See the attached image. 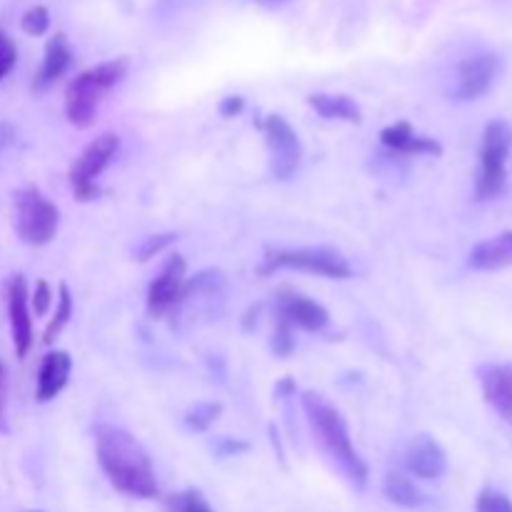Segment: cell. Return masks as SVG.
I'll list each match as a JSON object with an SVG mask.
<instances>
[{"label": "cell", "instance_id": "1", "mask_svg": "<svg viewBox=\"0 0 512 512\" xmlns=\"http://www.w3.org/2000/svg\"><path fill=\"white\" fill-rule=\"evenodd\" d=\"M95 435V458L108 483L118 493L135 500L158 498V478H155L153 460L145 445L128 430L118 425H98Z\"/></svg>", "mask_w": 512, "mask_h": 512}, {"label": "cell", "instance_id": "2", "mask_svg": "<svg viewBox=\"0 0 512 512\" xmlns=\"http://www.w3.org/2000/svg\"><path fill=\"white\" fill-rule=\"evenodd\" d=\"M300 400H303L305 418L320 450L355 490H363L368 483V465L355 450L343 413L323 393H315V390H305Z\"/></svg>", "mask_w": 512, "mask_h": 512}, {"label": "cell", "instance_id": "3", "mask_svg": "<svg viewBox=\"0 0 512 512\" xmlns=\"http://www.w3.org/2000/svg\"><path fill=\"white\" fill-rule=\"evenodd\" d=\"M125 73H128V60L115 58L75 75L68 83V88H65V115H68V123L75 125L78 130L90 128L95 123V113H98L103 98L115 85L123 83Z\"/></svg>", "mask_w": 512, "mask_h": 512}, {"label": "cell", "instance_id": "4", "mask_svg": "<svg viewBox=\"0 0 512 512\" xmlns=\"http://www.w3.org/2000/svg\"><path fill=\"white\" fill-rule=\"evenodd\" d=\"M512 153V125L498 118L485 125L483 140H480V165L475 175L473 198L478 203L495 200L508 183V160Z\"/></svg>", "mask_w": 512, "mask_h": 512}, {"label": "cell", "instance_id": "5", "mask_svg": "<svg viewBox=\"0 0 512 512\" xmlns=\"http://www.w3.org/2000/svg\"><path fill=\"white\" fill-rule=\"evenodd\" d=\"M278 270H298V273L320 275L330 280L353 278V265L340 250L325 248H275L268 250L260 265V275H273Z\"/></svg>", "mask_w": 512, "mask_h": 512}, {"label": "cell", "instance_id": "6", "mask_svg": "<svg viewBox=\"0 0 512 512\" xmlns=\"http://www.w3.org/2000/svg\"><path fill=\"white\" fill-rule=\"evenodd\" d=\"M13 228L25 245H48L58 235L60 210L35 185L13 193Z\"/></svg>", "mask_w": 512, "mask_h": 512}, {"label": "cell", "instance_id": "7", "mask_svg": "<svg viewBox=\"0 0 512 512\" xmlns=\"http://www.w3.org/2000/svg\"><path fill=\"white\" fill-rule=\"evenodd\" d=\"M120 150V138L115 133H100L98 138L90 140L83 148V153L73 160L70 165V190H73L75 200L88 203V200L100 198V188L95 180L103 175V170L113 163V158Z\"/></svg>", "mask_w": 512, "mask_h": 512}, {"label": "cell", "instance_id": "8", "mask_svg": "<svg viewBox=\"0 0 512 512\" xmlns=\"http://www.w3.org/2000/svg\"><path fill=\"white\" fill-rule=\"evenodd\" d=\"M260 130L265 135L270 155V175L275 180H290L300 168L303 160V145H300L298 133L283 115H268L260 123Z\"/></svg>", "mask_w": 512, "mask_h": 512}, {"label": "cell", "instance_id": "9", "mask_svg": "<svg viewBox=\"0 0 512 512\" xmlns=\"http://www.w3.org/2000/svg\"><path fill=\"white\" fill-rule=\"evenodd\" d=\"M185 258L180 253H170L160 268L158 278L148 285V315L153 320H163L173 310L183 305L185 295Z\"/></svg>", "mask_w": 512, "mask_h": 512}, {"label": "cell", "instance_id": "10", "mask_svg": "<svg viewBox=\"0 0 512 512\" xmlns=\"http://www.w3.org/2000/svg\"><path fill=\"white\" fill-rule=\"evenodd\" d=\"M500 73H503V60L495 53L470 55L455 70L453 100H458V103H473V100L483 98L498 83Z\"/></svg>", "mask_w": 512, "mask_h": 512}, {"label": "cell", "instance_id": "11", "mask_svg": "<svg viewBox=\"0 0 512 512\" xmlns=\"http://www.w3.org/2000/svg\"><path fill=\"white\" fill-rule=\"evenodd\" d=\"M275 318L285 320L293 328L308 330V333H320L330 323V313L318 300H310L308 295L290 288H283L275 295Z\"/></svg>", "mask_w": 512, "mask_h": 512}, {"label": "cell", "instance_id": "12", "mask_svg": "<svg viewBox=\"0 0 512 512\" xmlns=\"http://www.w3.org/2000/svg\"><path fill=\"white\" fill-rule=\"evenodd\" d=\"M8 318L15 355L23 360L33 348V310H30L28 280L23 275H13L8 283Z\"/></svg>", "mask_w": 512, "mask_h": 512}, {"label": "cell", "instance_id": "13", "mask_svg": "<svg viewBox=\"0 0 512 512\" xmlns=\"http://www.w3.org/2000/svg\"><path fill=\"white\" fill-rule=\"evenodd\" d=\"M405 470L420 480H440L448 473V453L438 438L428 433L415 435L403 455Z\"/></svg>", "mask_w": 512, "mask_h": 512}, {"label": "cell", "instance_id": "14", "mask_svg": "<svg viewBox=\"0 0 512 512\" xmlns=\"http://www.w3.org/2000/svg\"><path fill=\"white\" fill-rule=\"evenodd\" d=\"M483 398L505 423H512V363L483 365L478 373Z\"/></svg>", "mask_w": 512, "mask_h": 512}, {"label": "cell", "instance_id": "15", "mask_svg": "<svg viewBox=\"0 0 512 512\" xmlns=\"http://www.w3.org/2000/svg\"><path fill=\"white\" fill-rule=\"evenodd\" d=\"M380 143L390 150V153L408 155V158H420V155H433L440 158L443 155V145L428 135H418L408 120H398V123L388 125L380 130Z\"/></svg>", "mask_w": 512, "mask_h": 512}, {"label": "cell", "instance_id": "16", "mask_svg": "<svg viewBox=\"0 0 512 512\" xmlns=\"http://www.w3.org/2000/svg\"><path fill=\"white\" fill-rule=\"evenodd\" d=\"M70 373H73V358L65 350H53L43 358L38 370V383H35V400L38 403H50L58 398L68 385Z\"/></svg>", "mask_w": 512, "mask_h": 512}, {"label": "cell", "instance_id": "17", "mask_svg": "<svg viewBox=\"0 0 512 512\" xmlns=\"http://www.w3.org/2000/svg\"><path fill=\"white\" fill-rule=\"evenodd\" d=\"M512 265V230L495 235L490 240H480L468 255V268L480 273H493Z\"/></svg>", "mask_w": 512, "mask_h": 512}, {"label": "cell", "instance_id": "18", "mask_svg": "<svg viewBox=\"0 0 512 512\" xmlns=\"http://www.w3.org/2000/svg\"><path fill=\"white\" fill-rule=\"evenodd\" d=\"M73 63V50H70L68 38L63 33H55L53 38L48 40L45 45V55H43V63H40L38 75H35V90H45L55 83L58 78H63L65 70L70 68Z\"/></svg>", "mask_w": 512, "mask_h": 512}, {"label": "cell", "instance_id": "19", "mask_svg": "<svg viewBox=\"0 0 512 512\" xmlns=\"http://www.w3.org/2000/svg\"><path fill=\"white\" fill-rule=\"evenodd\" d=\"M308 105L325 120H343V123H360L363 120V110L348 95L313 93L308 95Z\"/></svg>", "mask_w": 512, "mask_h": 512}, {"label": "cell", "instance_id": "20", "mask_svg": "<svg viewBox=\"0 0 512 512\" xmlns=\"http://www.w3.org/2000/svg\"><path fill=\"white\" fill-rule=\"evenodd\" d=\"M383 490L385 498L400 508H420V505L428 503V495L403 473H388Z\"/></svg>", "mask_w": 512, "mask_h": 512}, {"label": "cell", "instance_id": "21", "mask_svg": "<svg viewBox=\"0 0 512 512\" xmlns=\"http://www.w3.org/2000/svg\"><path fill=\"white\" fill-rule=\"evenodd\" d=\"M70 318H73V295H70V288L65 283L58 285V305H55V313L50 318L48 328L43 333V343L53 345L55 338L68 328Z\"/></svg>", "mask_w": 512, "mask_h": 512}, {"label": "cell", "instance_id": "22", "mask_svg": "<svg viewBox=\"0 0 512 512\" xmlns=\"http://www.w3.org/2000/svg\"><path fill=\"white\" fill-rule=\"evenodd\" d=\"M220 415H223V405L215 403V400H203V403H195L193 408H188L185 425H188L190 433H205L218 423Z\"/></svg>", "mask_w": 512, "mask_h": 512}, {"label": "cell", "instance_id": "23", "mask_svg": "<svg viewBox=\"0 0 512 512\" xmlns=\"http://www.w3.org/2000/svg\"><path fill=\"white\" fill-rule=\"evenodd\" d=\"M165 508H168V512H215L210 508L208 500H205V495L195 488L168 495L165 498Z\"/></svg>", "mask_w": 512, "mask_h": 512}, {"label": "cell", "instance_id": "24", "mask_svg": "<svg viewBox=\"0 0 512 512\" xmlns=\"http://www.w3.org/2000/svg\"><path fill=\"white\" fill-rule=\"evenodd\" d=\"M270 348L278 358H290L295 353V328L288 325L285 320L275 318V330L273 340H270Z\"/></svg>", "mask_w": 512, "mask_h": 512}, {"label": "cell", "instance_id": "25", "mask_svg": "<svg viewBox=\"0 0 512 512\" xmlns=\"http://www.w3.org/2000/svg\"><path fill=\"white\" fill-rule=\"evenodd\" d=\"M175 240H178V235L175 233H160V235H150V238H143V243L135 248V258H138L140 263H145V260L155 258V255H160L163 250H168Z\"/></svg>", "mask_w": 512, "mask_h": 512}, {"label": "cell", "instance_id": "26", "mask_svg": "<svg viewBox=\"0 0 512 512\" xmlns=\"http://www.w3.org/2000/svg\"><path fill=\"white\" fill-rule=\"evenodd\" d=\"M475 512H512V500L500 490L485 488L475 500Z\"/></svg>", "mask_w": 512, "mask_h": 512}, {"label": "cell", "instance_id": "27", "mask_svg": "<svg viewBox=\"0 0 512 512\" xmlns=\"http://www.w3.org/2000/svg\"><path fill=\"white\" fill-rule=\"evenodd\" d=\"M20 25H23L25 33L35 35V38H38V35H45V33H48V28H50L48 8H45V5H33L30 10H25Z\"/></svg>", "mask_w": 512, "mask_h": 512}, {"label": "cell", "instance_id": "28", "mask_svg": "<svg viewBox=\"0 0 512 512\" xmlns=\"http://www.w3.org/2000/svg\"><path fill=\"white\" fill-rule=\"evenodd\" d=\"M50 305H53V288H50L48 280H35L33 290H30V310H33V315L43 318V315H48Z\"/></svg>", "mask_w": 512, "mask_h": 512}, {"label": "cell", "instance_id": "29", "mask_svg": "<svg viewBox=\"0 0 512 512\" xmlns=\"http://www.w3.org/2000/svg\"><path fill=\"white\" fill-rule=\"evenodd\" d=\"M18 63V48L5 30H0V80L10 73Z\"/></svg>", "mask_w": 512, "mask_h": 512}, {"label": "cell", "instance_id": "30", "mask_svg": "<svg viewBox=\"0 0 512 512\" xmlns=\"http://www.w3.org/2000/svg\"><path fill=\"white\" fill-rule=\"evenodd\" d=\"M245 108V98L243 95H228V98H223V103H220V115L223 118H238L240 113H243Z\"/></svg>", "mask_w": 512, "mask_h": 512}, {"label": "cell", "instance_id": "31", "mask_svg": "<svg viewBox=\"0 0 512 512\" xmlns=\"http://www.w3.org/2000/svg\"><path fill=\"white\" fill-rule=\"evenodd\" d=\"M248 450V443L243 440H233V438H220L218 445H215V453L218 455H238Z\"/></svg>", "mask_w": 512, "mask_h": 512}, {"label": "cell", "instance_id": "32", "mask_svg": "<svg viewBox=\"0 0 512 512\" xmlns=\"http://www.w3.org/2000/svg\"><path fill=\"white\" fill-rule=\"evenodd\" d=\"M5 403H8V375L5 365L0 363V430L5 428Z\"/></svg>", "mask_w": 512, "mask_h": 512}, {"label": "cell", "instance_id": "33", "mask_svg": "<svg viewBox=\"0 0 512 512\" xmlns=\"http://www.w3.org/2000/svg\"><path fill=\"white\" fill-rule=\"evenodd\" d=\"M15 143V128L8 123V120H0V150L8 148V145Z\"/></svg>", "mask_w": 512, "mask_h": 512}, {"label": "cell", "instance_id": "34", "mask_svg": "<svg viewBox=\"0 0 512 512\" xmlns=\"http://www.w3.org/2000/svg\"><path fill=\"white\" fill-rule=\"evenodd\" d=\"M275 395L278 398H288V395H295V383L290 378H283L278 385H275Z\"/></svg>", "mask_w": 512, "mask_h": 512}, {"label": "cell", "instance_id": "35", "mask_svg": "<svg viewBox=\"0 0 512 512\" xmlns=\"http://www.w3.org/2000/svg\"><path fill=\"white\" fill-rule=\"evenodd\" d=\"M28 512H40V510H28Z\"/></svg>", "mask_w": 512, "mask_h": 512}]
</instances>
